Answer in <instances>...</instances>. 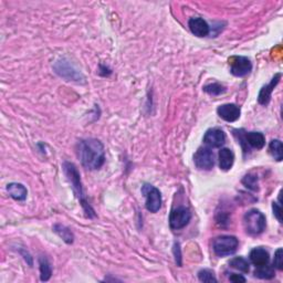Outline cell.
<instances>
[{
  "label": "cell",
  "mask_w": 283,
  "mask_h": 283,
  "mask_svg": "<svg viewBox=\"0 0 283 283\" xmlns=\"http://www.w3.org/2000/svg\"><path fill=\"white\" fill-rule=\"evenodd\" d=\"M79 157L81 164L86 170L95 171L104 165L105 151L99 139L86 138L79 143Z\"/></svg>",
  "instance_id": "cell-1"
},
{
  "label": "cell",
  "mask_w": 283,
  "mask_h": 283,
  "mask_svg": "<svg viewBox=\"0 0 283 283\" xmlns=\"http://www.w3.org/2000/svg\"><path fill=\"white\" fill-rule=\"evenodd\" d=\"M63 171L65 176H67V179L73 188V192L75 193V195H77V197L79 198L81 205H82L84 211L86 212V215L89 217H94L95 216L94 210L91 208V206L88 204V201H86L84 197L82 183H81V176L78 168L75 167L72 163L65 162L63 164Z\"/></svg>",
  "instance_id": "cell-2"
},
{
  "label": "cell",
  "mask_w": 283,
  "mask_h": 283,
  "mask_svg": "<svg viewBox=\"0 0 283 283\" xmlns=\"http://www.w3.org/2000/svg\"><path fill=\"white\" fill-rule=\"evenodd\" d=\"M244 230L250 236H259L265 229V216L258 209H251L243 216Z\"/></svg>",
  "instance_id": "cell-3"
},
{
  "label": "cell",
  "mask_w": 283,
  "mask_h": 283,
  "mask_svg": "<svg viewBox=\"0 0 283 283\" xmlns=\"http://www.w3.org/2000/svg\"><path fill=\"white\" fill-rule=\"evenodd\" d=\"M239 241L235 236H219L212 242V249L218 257L233 254L238 249Z\"/></svg>",
  "instance_id": "cell-4"
},
{
  "label": "cell",
  "mask_w": 283,
  "mask_h": 283,
  "mask_svg": "<svg viewBox=\"0 0 283 283\" xmlns=\"http://www.w3.org/2000/svg\"><path fill=\"white\" fill-rule=\"evenodd\" d=\"M142 194L144 195L146 198V209L151 212H157L162 207V195L161 192L153 185L144 184V186L142 187Z\"/></svg>",
  "instance_id": "cell-5"
},
{
  "label": "cell",
  "mask_w": 283,
  "mask_h": 283,
  "mask_svg": "<svg viewBox=\"0 0 283 283\" xmlns=\"http://www.w3.org/2000/svg\"><path fill=\"white\" fill-rule=\"evenodd\" d=\"M54 70H56V73L59 74L60 77L65 79L67 81H77L80 82L81 80H83L82 73L75 69L70 61L65 59H61L54 64Z\"/></svg>",
  "instance_id": "cell-6"
},
{
  "label": "cell",
  "mask_w": 283,
  "mask_h": 283,
  "mask_svg": "<svg viewBox=\"0 0 283 283\" xmlns=\"http://www.w3.org/2000/svg\"><path fill=\"white\" fill-rule=\"evenodd\" d=\"M190 219H192V212L186 207H177L173 209L170 215V226L174 230H179L186 227Z\"/></svg>",
  "instance_id": "cell-7"
},
{
  "label": "cell",
  "mask_w": 283,
  "mask_h": 283,
  "mask_svg": "<svg viewBox=\"0 0 283 283\" xmlns=\"http://www.w3.org/2000/svg\"><path fill=\"white\" fill-rule=\"evenodd\" d=\"M194 162L196 167L199 170L210 171L215 165L214 153L208 148H200L194 155Z\"/></svg>",
  "instance_id": "cell-8"
},
{
  "label": "cell",
  "mask_w": 283,
  "mask_h": 283,
  "mask_svg": "<svg viewBox=\"0 0 283 283\" xmlns=\"http://www.w3.org/2000/svg\"><path fill=\"white\" fill-rule=\"evenodd\" d=\"M229 64L230 72L238 78L244 77L252 70V63L246 57H232L229 59Z\"/></svg>",
  "instance_id": "cell-9"
},
{
  "label": "cell",
  "mask_w": 283,
  "mask_h": 283,
  "mask_svg": "<svg viewBox=\"0 0 283 283\" xmlns=\"http://www.w3.org/2000/svg\"><path fill=\"white\" fill-rule=\"evenodd\" d=\"M239 133V140H240V144L242 145V148H244V144L247 146L249 145L250 148L255 149V150H261L263 149V146L265 144V137L262 133L260 132H248V133H241L240 130H237Z\"/></svg>",
  "instance_id": "cell-10"
},
{
  "label": "cell",
  "mask_w": 283,
  "mask_h": 283,
  "mask_svg": "<svg viewBox=\"0 0 283 283\" xmlns=\"http://www.w3.org/2000/svg\"><path fill=\"white\" fill-rule=\"evenodd\" d=\"M225 142L226 135L224 130L217 127L208 129L204 136V143L212 149L221 148V146L225 144Z\"/></svg>",
  "instance_id": "cell-11"
},
{
  "label": "cell",
  "mask_w": 283,
  "mask_h": 283,
  "mask_svg": "<svg viewBox=\"0 0 283 283\" xmlns=\"http://www.w3.org/2000/svg\"><path fill=\"white\" fill-rule=\"evenodd\" d=\"M217 113H218L219 117H221L226 122H236L239 119L241 114L240 107L232 103H228V104H222L218 108H217Z\"/></svg>",
  "instance_id": "cell-12"
},
{
  "label": "cell",
  "mask_w": 283,
  "mask_h": 283,
  "mask_svg": "<svg viewBox=\"0 0 283 283\" xmlns=\"http://www.w3.org/2000/svg\"><path fill=\"white\" fill-rule=\"evenodd\" d=\"M188 27H189L190 31H192V34L199 38L207 37L210 32V28H209L208 24H207L203 18H199V17L190 18L188 21Z\"/></svg>",
  "instance_id": "cell-13"
},
{
  "label": "cell",
  "mask_w": 283,
  "mask_h": 283,
  "mask_svg": "<svg viewBox=\"0 0 283 283\" xmlns=\"http://www.w3.org/2000/svg\"><path fill=\"white\" fill-rule=\"evenodd\" d=\"M282 77L281 73H276L273 78H272L271 82L268 85H264L262 89L260 90L259 95H258V102L260 104L262 105H266L269 104V102L271 100V95L272 92H273L274 88L277 85V83L280 82V79Z\"/></svg>",
  "instance_id": "cell-14"
},
{
  "label": "cell",
  "mask_w": 283,
  "mask_h": 283,
  "mask_svg": "<svg viewBox=\"0 0 283 283\" xmlns=\"http://www.w3.org/2000/svg\"><path fill=\"white\" fill-rule=\"evenodd\" d=\"M249 259L251 261V263L255 266L265 265L269 263L270 255L269 252L262 247L254 248L251 250V252L249 254Z\"/></svg>",
  "instance_id": "cell-15"
},
{
  "label": "cell",
  "mask_w": 283,
  "mask_h": 283,
  "mask_svg": "<svg viewBox=\"0 0 283 283\" xmlns=\"http://www.w3.org/2000/svg\"><path fill=\"white\" fill-rule=\"evenodd\" d=\"M7 192L9 196L15 200L24 201L28 195V190L23 184L19 183H10L7 185Z\"/></svg>",
  "instance_id": "cell-16"
},
{
  "label": "cell",
  "mask_w": 283,
  "mask_h": 283,
  "mask_svg": "<svg viewBox=\"0 0 283 283\" xmlns=\"http://www.w3.org/2000/svg\"><path fill=\"white\" fill-rule=\"evenodd\" d=\"M219 167L222 171H229L235 162V155L229 149H221L218 154Z\"/></svg>",
  "instance_id": "cell-17"
},
{
  "label": "cell",
  "mask_w": 283,
  "mask_h": 283,
  "mask_svg": "<svg viewBox=\"0 0 283 283\" xmlns=\"http://www.w3.org/2000/svg\"><path fill=\"white\" fill-rule=\"evenodd\" d=\"M53 231L57 233V235L63 239V241H65L67 243H73L74 241V236L73 232L71 231L68 227H65L63 225L57 224L53 226Z\"/></svg>",
  "instance_id": "cell-18"
},
{
  "label": "cell",
  "mask_w": 283,
  "mask_h": 283,
  "mask_svg": "<svg viewBox=\"0 0 283 283\" xmlns=\"http://www.w3.org/2000/svg\"><path fill=\"white\" fill-rule=\"evenodd\" d=\"M269 152L272 157L277 162L283 160V146L280 139H272L269 144Z\"/></svg>",
  "instance_id": "cell-19"
},
{
  "label": "cell",
  "mask_w": 283,
  "mask_h": 283,
  "mask_svg": "<svg viewBox=\"0 0 283 283\" xmlns=\"http://www.w3.org/2000/svg\"><path fill=\"white\" fill-rule=\"evenodd\" d=\"M39 268H40V279L41 281H48L51 277L52 268L46 257L39 258Z\"/></svg>",
  "instance_id": "cell-20"
},
{
  "label": "cell",
  "mask_w": 283,
  "mask_h": 283,
  "mask_svg": "<svg viewBox=\"0 0 283 283\" xmlns=\"http://www.w3.org/2000/svg\"><path fill=\"white\" fill-rule=\"evenodd\" d=\"M229 266L239 272H242V273H248L250 270L248 260L242 257H236V258L231 259L229 262Z\"/></svg>",
  "instance_id": "cell-21"
},
{
  "label": "cell",
  "mask_w": 283,
  "mask_h": 283,
  "mask_svg": "<svg viewBox=\"0 0 283 283\" xmlns=\"http://www.w3.org/2000/svg\"><path fill=\"white\" fill-rule=\"evenodd\" d=\"M274 270L269 264L257 266V269L254 271V276L259 277V279L270 280L272 277H274Z\"/></svg>",
  "instance_id": "cell-22"
},
{
  "label": "cell",
  "mask_w": 283,
  "mask_h": 283,
  "mask_svg": "<svg viewBox=\"0 0 283 283\" xmlns=\"http://www.w3.org/2000/svg\"><path fill=\"white\" fill-rule=\"evenodd\" d=\"M241 183L246 186L248 189L252 190V192H258L259 190V183H258V177L253 175V174H248V175L242 178Z\"/></svg>",
  "instance_id": "cell-23"
},
{
  "label": "cell",
  "mask_w": 283,
  "mask_h": 283,
  "mask_svg": "<svg viewBox=\"0 0 283 283\" xmlns=\"http://www.w3.org/2000/svg\"><path fill=\"white\" fill-rule=\"evenodd\" d=\"M204 91L206 92V93H208L209 95L217 96V95L225 93L226 88L220 83H211V84L206 85L204 88Z\"/></svg>",
  "instance_id": "cell-24"
},
{
  "label": "cell",
  "mask_w": 283,
  "mask_h": 283,
  "mask_svg": "<svg viewBox=\"0 0 283 283\" xmlns=\"http://www.w3.org/2000/svg\"><path fill=\"white\" fill-rule=\"evenodd\" d=\"M198 279L201 282H217L216 276L214 275V272L207 269L200 270L198 272Z\"/></svg>",
  "instance_id": "cell-25"
},
{
  "label": "cell",
  "mask_w": 283,
  "mask_h": 283,
  "mask_svg": "<svg viewBox=\"0 0 283 283\" xmlns=\"http://www.w3.org/2000/svg\"><path fill=\"white\" fill-rule=\"evenodd\" d=\"M273 266L279 271L283 270V250H282V248L277 249L275 253H274Z\"/></svg>",
  "instance_id": "cell-26"
},
{
  "label": "cell",
  "mask_w": 283,
  "mask_h": 283,
  "mask_svg": "<svg viewBox=\"0 0 283 283\" xmlns=\"http://www.w3.org/2000/svg\"><path fill=\"white\" fill-rule=\"evenodd\" d=\"M174 254H175V261L178 266H182V252H181V247L179 243L175 242L174 244Z\"/></svg>",
  "instance_id": "cell-27"
},
{
  "label": "cell",
  "mask_w": 283,
  "mask_h": 283,
  "mask_svg": "<svg viewBox=\"0 0 283 283\" xmlns=\"http://www.w3.org/2000/svg\"><path fill=\"white\" fill-rule=\"evenodd\" d=\"M272 209H273V214L275 216V218L279 220L280 222H282V218H281V206L276 203L272 204Z\"/></svg>",
  "instance_id": "cell-28"
},
{
  "label": "cell",
  "mask_w": 283,
  "mask_h": 283,
  "mask_svg": "<svg viewBox=\"0 0 283 283\" xmlns=\"http://www.w3.org/2000/svg\"><path fill=\"white\" fill-rule=\"evenodd\" d=\"M229 280L231 282H246V277H243L241 274H236V273H231V275L229 276Z\"/></svg>",
  "instance_id": "cell-29"
}]
</instances>
